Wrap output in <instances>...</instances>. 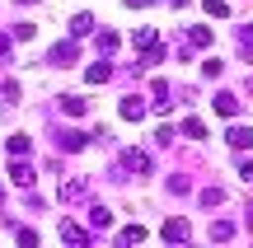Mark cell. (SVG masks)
Returning a JSON list of instances; mask_svg holds the SVG:
<instances>
[{
  "label": "cell",
  "mask_w": 253,
  "mask_h": 248,
  "mask_svg": "<svg viewBox=\"0 0 253 248\" xmlns=\"http://www.w3.org/2000/svg\"><path fill=\"white\" fill-rule=\"evenodd\" d=\"M136 47H141V66L164 61V42H160V33H155V28H141V33H136Z\"/></svg>",
  "instance_id": "cell-1"
},
{
  "label": "cell",
  "mask_w": 253,
  "mask_h": 248,
  "mask_svg": "<svg viewBox=\"0 0 253 248\" xmlns=\"http://www.w3.org/2000/svg\"><path fill=\"white\" fill-rule=\"evenodd\" d=\"M9 178H14V187H24V192H28V187L38 183V169L28 164V159H9Z\"/></svg>",
  "instance_id": "cell-2"
},
{
  "label": "cell",
  "mask_w": 253,
  "mask_h": 248,
  "mask_svg": "<svg viewBox=\"0 0 253 248\" xmlns=\"http://www.w3.org/2000/svg\"><path fill=\"white\" fill-rule=\"evenodd\" d=\"M160 239H169V244H188V239H192V225L183 220V215H173V220H164Z\"/></svg>",
  "instance_id": "cell-3"
},
{
  "label": "cell",
  "mask_w": 253,
  "mask_h": 248,
  "mask_svg": "<svg viewBox=\"0 0 253 248\" xmlns=\"http://www.w3.org/2000/svg\"><path fill=\"white\" fill-rule=\"evenodd\" d=\"M122 169H131V174H155V164H150L145 150H122Z\"/></svg>",
  "instance_id": "cell-4"
},
{
  "label": "cell",
  "mask_w": 253,
  "mask_h": 248,
  "mask_svg": "<svg viewBox=\"0 0 253 248\" xmlns=\"http://www.w3.org/2000/svg\"><path fill=\"white\" fill-rule=\"evenodd\" d=\"M80 197H89V178H66L61 183V202L71 206V202H80Z\"/></svg>",
  "instance_id": "cell-5"
},
{
  "label": "cell",
  "mask_w": 253,
  "mask_h": 248,
  "mask_svg": "<svg viewBox=\"0 0 253 248\" xmlns=\"http://www.w3.org/2000/svg\"><path fill=\"white\" fill-rule=\"evenodd\" d=\"M56 145H61L66 155H75V150L89 145V136H84V131H56Z\"/></svg>",
  "instance_id": "cell-6"
},
{
  "label": "cell",
  "mask_w": 253,
  "mask_h": 248,
  "mask_svg": "<svg viewBox=\"0 0 253 248\" xmlns=\"http://www.w3.org/2000/svg\"><path fill=\"white\" fill-rule=\"evenodd\" d=\"M225 141H230L235 150H249V145H253V127H244V122H235V127L225 131Z\"/></svg>",
  "instance_id": "cell-7"
},
{
  "label": "cell",
  "mask_w": 253,
  "mask_h": 248,
  "mask_svg": "<svg viewBox=\"0 0 253 248\" xmlns=\"http://www.w3.org/2000/svg\"><path fill=\"white\" fill-rule=\"evenodd\" d=\"M94 28H99V19H94V14H75L71 19V37H89Z\"/></svg>",
  "instance_id": "cell-8"
},
{
  "label": "cell",
  "mask_w": 253,
  "mask_h": 248,
  "mask_svg": "<svg viewBox=\"0 0 253 248\" xmlns=\"http://www.w3.org/2000/svg\"><path fill=\"white\" fill-rule=\"evenodd\" d=\"M61 239H66V244H89V230L75 225V220H61Z\"/></svg>",
  "instance_id": "cell-9"
},
{
  "label": "cell",
  "mask_w": 253,
  "mask_h": 248,
  "mask_svg": "<svg viewBox=\"0 0 253 248\" xmlns=\"http://www.w3.org/2000/svg\"><path fill=\"white\" fill-rule=\"evenodd\" d=\"M216 112H220V117H235V112H239V99H235L230 89H220V94H216Z\"/></svg>",
  "instance_id": "cell-10"
},
{
  "label": "cell",
  "mask_w": 253,
  "mask_h": 248,
  "mask_svg": "<svg viewBox=\"0 0 253 248\" xmlns=\"http://www.w3.org/2000/svg\"><path fill=\"white\" fill-rule=\"evenodd\" d=\"M75 56H80V52H75V42H56V47H52V56H47V61H56V66H71Z\"/></svg>",
  "instance_id": "cell-11"
},
{
  "label": "cell",
  "mask_w": 253,
  "mask_h": 248,
  "mask_svg": "<svg viewBox=\"0 0 253 248\" xmlns=\"http://www.w3.org/2000/svg\"><path fill=\"white\" fill-rule=\"evenodd\" d=\"M235 37H239V52H244V61H253V24H239Z\"/></svg>",
  "instance_id": "cell-12"
},
{
  "label": "cell",
  "mask_w": 253,
  "mask_h": 248,
  "mask_svg": "<svg viewBox=\"0 0 253 248\" xmlns=\"http://www.w3.org/2000/svg\"><path fill=\"white\" fill-rule=\"evenodd\" d=\"M89 225H94V230H108V225H113V211H108V206H89Z\"/></svg>",
  "instance_id": "cell-13"
},
{
  "label": "cell",
  "mask_w": 253,
  "mask_h": 248,
  "mask_svg": "<svg viewBox=\"0 0 253 248\" xmlns=\"http://www.w3.org/2000/svg\"><path fill=\"white\" fill-rule=\"evenodd\" d=\"M61 112H66V117H84V99H75V94H61Z\"/></svg>",
  "instance_id": "cell-14"
},
{
  "label": "cell",
  "mask_w": 253,
  "mask_h": 248,
  "mask_svg": "<svg viewBox=\"0 0 253 248\" xmlns=\"http://www.w3.org/2000/svg\"><path fill=\"white\" fill-rule=\"evenodd\" d=\"M108 80H113V66L108 61H94L89 66V84H108Z\"/></svg>",
  "instance_id": "cell-15"
},
{
  "label": "cell",
  "mask_w": 253,
  "mask_h": 248,
  "mask_svg": "<svg viewBox=\"0 0 253 248\" xmlns=\"http://www.w3.org/2000/svg\"><path fill=\"white\" fill-rule=\"evenodd\" d=\"M122 117H126V122H141V117H145V103H141V99H122Z\"/></svg>",
  "instance_id": "cell-16"
},
{
  "label": "cell",
  "mask_w": 253,
  "mask_h": 248,
  "mask_svg": "<svg viewBox=\"0 0 253 248\" xmlns=\"http://www.w3.org/2000/svg\"><path fill=\"white\" fill-rule=\"evenodd\" d=\"M211 239H216V244L235 239V220H216V225H211Z\"/></svg>",
  "instance_id": "cell-17"
},
{
  "label": "cell",
  "mask_w": 253,
  "mask_h": 248,
  "mask_svg": "<svg viewBox=\"0 0 253 248\" xmlns=\"http://www.w3.org/2000/svg\"><path fill=\"white\" fill-rule=\"evenodd\" d=\"M183 136H188V141H202V136H207L202 117H183Z\"/></svg>",
  "instance_id": "cell-18"
},
{
  "label": "cell",
  "mask_w": 253,
  "mask_h": 248,
  "mask_svg": "<svg viewBox=\"0 0 253 248\" xmlns=\"http://www.w3.org/2000/svg\"><path fill=\"white\" fill-rule=\"evenodd\" d=\"M5 150H9V159H24V155H28V136H9Z\"/></svg>",
  "instance_id": "cell-19"
},
{
  "label": "cell",
  "mask_w": 253,
  "mask_h": 248,
  "mask_svg": "<svg viewBox=\"0 0 253 248\" xmlns=\"http://www.w3.org/2000/svg\"><path fill=\"white\" fill-rule=\"evenodd\" d=\"M202 9H207L211 19H225V14H230V5H225V0H202Z\"/></svg>",
  "instance_id": "cell-20"
},
{
  "label": "cell",
  "mask_w": 253,
  "mask_h": 248,
  "mask_svg": "<svg viewBox=\"0 0 253 248\" xmlns=\"http://www.w3.org/2000/svg\"><path fill=\"white\" fill-rule=\"evenodd\" d=\"M118 42H122V33H113V28H103V33H99V47H103V52H118Z\"/></svg>",
  "instance_id": "cell-21"
},
{
  "label": "cell",
  "mask_w": 253,
  "mask_h": 248,
  "mask_svg": "<svg viewBox=\"0 0 253 248\" xmlns=\"http://www.w3.org/2000/svg\"><path fill=\"white\" fill-rule=\"evenodd\" d=\"M169 192H178V197L192 192V178H188V174H173V178H169Z\"/></svg>",
  "instance_id": "cell-22"
},
{
  "label": "cell",
  "mask_w": 253,
  "mask_h": 248,
  "mask_svg": "<svg viewBox=\"0 0 253 248\" xmlns=\"http://www.w3.org/2000/svg\"><path fill=\"white\" fill-rule=\"evenodd\" d=\"M188 37H192V47H211V28H188Z\"/></svg>",
  "instance_id": "cell-23"
},
{
  "label": "cell",
  "mask_w": 253,
  "mask_h": 248,
  "mask_svg": "<svg viewBox=\"0 0 253 248\" xmlns=\"http://www.w3.org/2000/svg\"><path fill=\"white\" fill-rule=\"evenodd\" d=\"M118 239H122V244H141V239H145V230H141V225H126Z\"/></svg>",
  "instance_id": "cell-24"
},
{
  "label": "cell",
  "mask_w": 253,
  "mask_h": 248,
  "mask_svg": "<svg viewBox=\"0 0 253 248\" xmlns=\"http://www.w3.org/2000/svg\"><path fill=\"white\" fill-rule=\"evenodd\" d=\"M225 202V192H220V187H207V192H202V206H220Z\"/></svg>",
  "instance_id": "cell-25"
},
{
  "label": "cell",
  "mask_w": 253,
  "mask_h": 248,
  "mask_svg": "<svg viewBox=\"0 0 253 248\" xmlns=\"http://www.w3.org/2000/svg\"><path fill=\"white\" fill-rule=\"evenodd\" d=\"M239 174H244V183H253V159H249V164H244V169H239Z\"/></svg>",
  "instance_id": "cell-26"
},
{
  "label": "cell",
  "mask_w": 253,
  "mask_h": 248,
  "mask_svg": "<svg viewBox=\"0 0 253 248\" xmlns=\"http://www.w3.org/2000/svg\"><path fill=\"white\" fill-rule=\"evenodd\" d=\"M126 5H131V9H145V5H155V0H126Z\"/></svg>",
  "instance_id": "cell-27"
},
{
  "label": "cell",
  "mask_w": 253,
  "mask_h": 248,
  "mask_svg": "<svg viewBox=\"0 0 253 248\" xmlns=\"http://www.w3.org/2000/svg\"><path fill=\"white\" fill-rule=\"evenodd\" d=\"M9 52V33H0V56H5Z\"/></svg>",
  "instance_id": "cell-28"
},
{
  "label": "cell",
  "mask_w": 253,
  "mask_h": 248,
  "mask_svg": "<svg viewBox=\"0 0 253 248\" xmlns=\"http://www.w3.org/2000/svg\"><path fill=\"white\" fill-rule=\"evenodd\" d=\"M19 5H38V0H19Z\"/></svg>",
  "instance_id": "cell-29"
},
{
  "label": "cell",
  "mask_w": 253,
  "mask_h": 248,
  "mask_svg": "<svg viewBox=\"0 0 253 248\" xmlns=\"http://www.w3.org/2000/svg\"><path fill=\"white\" fill-rule=\"evenodd\" d=\"M0 202H5V187H0Z\"/></svg>",
  "instance_id": "cell-30"
},
{
  "label": "cell",
  "mask_w": 253,
  "mask_h": 248,
  "mask_svg": "<svg viewBox=\"0 0 253 248\" xmlns=\"http://www.w3.org/2000/svg\"><path fill=\"white\" fill-rule=\"evenodd\" d=\"M249 220H253V206H249Z\"/></svg>",
  "instance_id": "cell-31"
}]
</instances>
